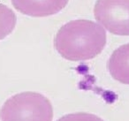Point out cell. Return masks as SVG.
<instances>
[{
  "mask_svg": "<svg viewBox=\"0 0 129 121\" xmlns=\"http://www.w3.org/2000/svg\"><path fill=\"white\" fill-rule=\"evenodd\" d=\"M107 43V31L96 21L75 19L59 28L54 46L60 56L69 61H86L95 58Z\"/></svg>",
  "mask_w": 129,
  "mask_h": 121,
  "instance_id": "6da1fadb",
  "label": "cell"
},
{
  "mask_svg": "<svg viewBox=\"0 0 129 121\" xmlns=\"http://www.w3.org/2000/svg\"><path fill=\"white\" fill-rule=\"evenodd\" d=\"M53 107L37 92H23L10 97L0 110L1 121H52Z\"/></svg>",
  "mask_w": 129,
  "mask_h": 121,
  "instance_id": "7a4b0ae2",
  "label": "cell"
},
{
  "mask_svg": "<svg viewBox=\"0 0 129 121\" xmlns=\"http://www.w3.org/2000/svg\"><path fill=\"white\" fill-rule=\"evenodd\" d=\"M94 16L107 32L119 36H129V0H97Z\"/></svg>",
  "mask_w": 129,
  "mask_h": 121,
  "instance_id": "3957f363",
  "label": "cell"
},
{
  "mask_svg": "<svg viewBox=\"0 0 129 121\" xmlns=\"http://www.w3.org/2000/svg\"><path fill=\"white\" fill-rule=\"evenodd\" d=\"M69 0H12L13 7L30 17H48L57 14L67 5Z\"/></svg>",
  "mask_w": 129,
  "mask_h": 121,
  "instance_id": "277c9868",
  "label": "cell"
},
{
  "mask_svg": "<svg viewBox=\"0 0 129 121\" xmlns=\"http://www.w3.org/2000/svg\"><path fill=\"white\" fill-rule=\"evenodd\" d=\"M107 70L115 81L129 85V43L112 52L107 61Z\"/></svg>",
  "mask_w": 129,
  "mask_h": 121,
  "instance_id": "5b68a950",
  "label": "cell"
},
{
  "mask_svg": "<svg viewBox=\"0 0 129 121\" xmlns=\"http://www.w3.org/2000/svg\"><path fill=\"white\" fill-rule=\"evenodd\" d=\"M17 17L12 9L0 3V41L8 36L15 28Z\"/></svg>",
  "mask_w": 129,
  "mask_h": 121,
  "instance_id": "8992f818",
  "label": "cell"
},
{
  "mask_svg": "<svg viewBox=\"0 0 129 121\" xmlns=\"http://www.w3.org/2000/svg\"><path fill=\"white\" fill-rule=\"evenodd\" d=\"M56 121H104L100 117L93 113L88 112H76L70 113L61 117Z\"/></svg>",
  "mask_w": 129,
  "mask_h": 121,
  "instance_id": "52a82bcc",
  "label": "cell"
}]
</instances>
